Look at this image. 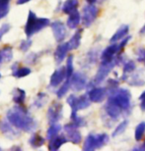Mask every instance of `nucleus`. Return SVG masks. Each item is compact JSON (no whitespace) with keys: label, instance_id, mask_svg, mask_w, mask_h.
Segmentation results:
<instances>
[{"label":"nucleus","instance_id":"f257e3e1","mask_svg":"<svg viewBox=\"0 0 145 151\" xmlns=\"http://www.w3.org/2000/svg\"><path fill=\"white\" fill-rule=\"evenodd\" d=\"M130 98L131 95L128 89L119 88L114 90L113 94H111L109 100L117 104L122 111H126L130 106Z\"/></svg>","mask_w":145,"mask_h":151},{"label":"nucleus","instance_id":"f03ea898","mask_svg":"<svg viewBox=\"0 0 145 151\" xmlns=\"http://www.w3.org/2000/svg\"><path fill=\"white\" fill-rule=\"evenodd\" d=\"M109 141V137L106 134H91L87 137L85 143H84V150H94L101 148L107 144Z\"/></svg>","mask_w":145,"mask_h":151},{"label":"nucleus","instance_id":"7ed1b4c3","mask_svg":"<svg viewBox=\"0 0 145 151\" xmlns=\"http://www.w3.org/2000/svg\"><path fill=\"white\" fill-rule=\"evenodd\" d=\"M117 61L116 60H111L110 62H102V65L100 67L98 73H97L96 77H95V83H102L103 81L107 78V76L110 74V72L113 70V68L116 66Z\"/></svg>","mask_w":145,"mask_h":151},{"label":"nucleus","instance_id":"20e7f679","mask_svg":"<svg viewBox=\"0 0 145 151\" xmlns=\"http://www.w3.org/2000/svg\"><path fill=\"white\" fill-rule=\"evenodd\" d=\"M97 15H98V9H97L96 6L93 4L87 5L84 8L83 11V19H82L83 24L86 27H89L95 21Z\"/></svg>","mask_w":145,"mask_h":151},{"label":"nucleus","instance_id":"39448f33","mask_svg":"<svg viewBox=\"0 0 145 151\" xmlns=\"http://www.w3.org/2000/svg\"><path fill=\"white\" fill-rule=\"evenodd\" d=\"M107 96V87H95L89 92V98L92 102H102Z\"/></svg>","mask_w":145,"mask_h":151},{"label":"nucleus","instance_id":"423d86ee","mask_svg":"<svg viewBox=\"0 0 145 151\" xmlns=\"http://www.w3.org/2000/svg\"><path fill=\"white\" fill-rule=\"evenodd\" d=\"M105 111L108 116L114 120L119 119V117L122 112V110L117 104H114V102H111L110 100H108L107 104L105 105Z\"/></svg>","mask_w":145,"mask_h":151},{"label":"nucleus","instance_id":"0eeeda50","mask_svg":"<svg viewBox=\"0 0 145 151\" xmlns=\"http://www.w3.org/2000/svg\"><path fill=\"white\" fill-rule=\"evenodd\" d=\"M117 53H119V45L113 44V45L108 46L103 51V53L101 55L102 62L105 63V62H110L111 60H114V57Z\"/></svg>","mask_w":145,"mask_h":151},{"label":"nucleus","instance_id":"6e6552de","mask_svg":"<svg viewBox=\"0 0 145 151\" xmlns=\"http://www.w3.org/2000/svg\"><path fill=\"white\" fill-rule=\"evenodd\" d=\"M77 126L75 125H68L66 126V131L68 132V135L70 137V140L73 141L74 143H79L81 141V134L80 132L76 129Z\"/></svg>","mask_w":145,"mask_h":151},{"label":"nucleus","instance_id":"1a4fd4ad","mask_svg":"<svg viewBox=\"0 0 145 151\" xmlns=\"http://www.w3.org/2000/svg\"><path fill=\"white\" fill-rule=\"evenodd\" d=\"M85 83H86L85 76L76 74L73 78H72V86H73L74 89H76V90L82 89L83 87L85 86Z\"/></svg>","mask_w":145,"mask_h":151},{"label":"nucleus","instance_id":"9d476101","mask_svg":"<svg viewBox=\"0 0 145 151\" xmlns=\"http://www.w3.org/2000/svg\"><path fill=\"white\" fill-rule=\"evenodd\" d=\"M129 31V27L128 25H123L120 28L117 29V32L114 34L113 37L111 38V42H116V41H119L120 39H122L123 37L128 35V32Z\"/></svg>","mask_w":145,"mask_h":151},{"label":"nucleus","instance_id":"9b49d317","mask_svg":"<svg viewBox=\"0 0 145 151\" xmlns=\"http://www.w3.org/2000/svg\"><path fill=\"white\" fill-rule=\"evenodd\" d=\"M78 6V0H67L63 6V12L67 14H71L76 11Z\"/></svg>","mask_w":145,"mask_h":151},{"label":"nucleus","instance_id":"f8f14e48","mask_svg":"<svg viewBox=\"0 0 145 151\" xmlns=\"http://www.w3.org/2000/svg\"><path fill=\"white\" fill-rule=\"evenodd\" d=\"M79 23H80V14L78 13L77 11L71 13L70 17H69V19L67 21V25L69 28H71V29L76 28Z\"/></svg>","mask_w":145,"mask_h":151},{"label":"nucleus","instance_id":"ddd939ff","mask_svg":"<svg viewBox=\"0 0 145 151\" xmlns=\"http://www.w3.org/2000/svg\"><path fill=\"white\" fill-rule=\"evenodd\" d=\"M81 32H82V29L77 31L76 34L74 35V37L71 38V40L69 41V43H68L69 49H76V48L79 46L80 40H81Z\"/></svg>","mask_w":145,"mask_h":151},{"label":"nucleus","instance_id":"4468645a","mask_svg":"<svg viewBox=\"0 0 145 151\" xmlns=\"http://www.w3.org/2000/svg\"><path fill=\"white\" fill-rule=\"evenodd\" d=\"M66 75V70L64 68L60 69V70L56 71V73L53 75L52 77V84H54V86H57L58 83H60L62 81V80L64 78Z\"/></svg>","mask_w":145,"mask_h":151},{"label":"nucleus","instance_id":"2eb2a0df","mask_svg":"<svg viewBox=\"0 0 145 151\" xmlns=\"http://www.w3.org/2000/svg\"><path fill=\"white\" fill-rule=\"evenodd\" d=\"M54 29H55V34H56V37L57 39L60 41L62 40L63 38L65 37V29H64V26L62 25L61 23H55L54 24Z\"/></svg>","mask_w":145,"mask_h":151},{"label":"nucleus","instance_id":"dca6fc26","mask_svg":"<svg viewBox=\"0 0 145 151\" xmlns=\"http://www.w3.org/2000/svg\"><path fill=\"white\" fill-rule=\"evenodd\" d=\"M144 132H145V122H141L140 124H138V126L135 129V134H134L135 139L137 141L142 139Z\"/></svg>","mask_w":145,"mask_h":151},{"label":"nucleus","instance_id":"f3484780","mask_svg":"<svg viewBox=\"0 0 145 151\" xmlns=\"http://www.w3.org/2000/svg\"><path fill=\"white\" fill-rule=\"evenodd\" d=\"M68 49H69L68 43L60 45V46L58 47V49H57V51H56V59L58 60V61H62Z\"/></svg>","mask_w":145,"mask_h":151},{"label":"nucleus","instance_id":"a211bd4d","mask_svg":"<svg viewBox=\"0 0 145 151\" xmlns=\"http://www.w3.org/2000/svg\"><path fill=\"white\" fill-rule=\"evenodd\" d=\"M135 70V64H134V62L133 61H128V62H126L125 66H123V76H122V78L123 77H125L126 75L129 74V73H131V72H133Z\"/></svg>","mask_w":145,"mask_h":151},{"label":"nucleus","instance_id":"6ab92c4d","mask_svg":"<svg viewBox=\"0 0 145 151\" xmlns=\"http://www.w3.org/2000/svg\"><path fill=\"white\" fill-rule=\"evenodd\" d=\"M128 124V121H123V122L120 123L119 125L117 127V129H114V132H113V137H117V135H119V134H122V132L125 131Z\"/></svg>","mask_w":145,"mask_h":151},{"label":"nucleus","instance_id":"aec40b11","mask_svg":"<svg viewBox=\"0 0 145 151\" xmlns=\"http://www.w3.org/2000/svg\"><path fill=\"white\" fill-rule=\"evenodd\" d=\"M136 59L138 62H144L145 61V48L139 47L136 50Z\"/></svg>","mask_w":145,"mask_h":151},{"label":"nucleus","instance_id":"412c9836","mask_svg":"<svg viewBox=\"0 0 145 151\" xmlns=\"http://www.w3.org/2000/svg\"><path fill=\"white\" fill-rule=\"evenodd\" d=\"M73 72V67H72V57L68 58V64H67V69H66V75L67 77H70Z\"/></svg>","mask_w":145,"mask_h":151},{"label":"nucleus","instance_id":"4be33fe9","mask_svg":"<svg viewBox=\"0 0 145 151\" xmlns=\"http://www.w3.org/2000/svg\"><path fill=\"white\" fill-rule=\"evenodd\" d=\"M119 86V81L116 80H110L108 81V87L107 88H111V89H116L117 87Z\"/></svg>","mask_w":145,"mask_h":151},{"label":"nucleus","instance_id":"5701e85b","mask_svg":"<svg viewBox=\"0 0 145 151\" xmlns=\"http://www.w3.org/2000/svg\"><path fill=\"white\" fill-rule=\"evenodd\" d=\"M130 38H131L130 37H126V38L123 39V40H122V42H120V44H119V54L123 50V48H125V45L128 43V41H129V39H130Z\"/></svg>","mask_w":145,"mask_h":151},{"label":"nucleus","instance_id":"b1692460","mask_svg":"<svg viewBox=\"0 0 145 151\" xmlns=\"http://www.w3.org/2000/svg\"><path fill=\"white\" fill-rule=\"evenodd\" d=\"M140 100H141V104H140V108L143 111H145V91L141 94L140 96Z\"/></svg>","mask_w":145,"mask_h":151},{"label":"nucleus","instance_id":"393cba45","mask_svg":"<svg viewBox=\"0 0 145 151\" xmlns=\"http://www.w3.org/2000/svg\"><path fill=\"white\" fill-rule=\"evenodd\" d=\"M140 35H145V25L143 28L140 29Z\"/></svg>","mask_w":145,"mask_h":151},{"label":"nucleus","instance_id":"a878e982","mask_svg":"<svg viewBox=\"0 0 145 151\" xmlns=\"http://www.w3.org/2000/svg\"><path fill=\"white\" fill-rule=\"evenodd\" d=\"M97 0H88V3L89 4H93V3H95Z\"/></svg>","mask_w":145,"mask_h":151},{"label":"nucleus","instance_id":"bb28decb","mask_svg":"<svg viewBox=\"0 0 145 151\" xmlns=\"http://www.w3.org/2000/svg\"><path fill=\"white\" fill-rule=\"evenodd\" d=\"M141 149L145 150V140H144V142H143V144H142V146H141Z\"/></svg>","mask_w":145,"mask_h":151},{"label":"nucleus","instance_id":"cd10ccee","mask_svg":"<svg viewBox=\"0 0 145 151\" xmlns=\"http://www.w3.org/2000/svg\"><path fill=\"white\" fill-rule=\"evenodd\" d=\"M99 2H104V1H106V0H98Z\"/></svg>","mask_w":145,"mask_h":151}]
</instances>
